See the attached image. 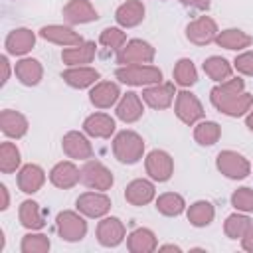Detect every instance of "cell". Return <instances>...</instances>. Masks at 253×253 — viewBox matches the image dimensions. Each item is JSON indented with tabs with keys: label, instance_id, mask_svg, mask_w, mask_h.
I'll use <instances>...</instances> for the list:
<instances>
[{
	"label": "cell",
	"instance_id": "6da1fadb",
	"mask_svg": "<svg viewBox=\"0 0 253 253\" xmlns=\"http://www.w3.org/2000/svg\"><path fill=\"white\" fill-rule=\"evenodd\" d=\"M113 154L121 164H136L144 156V140L134 130H121L113 138Z\"/></svg>",
	"mask_w": 253,
	"mask_h": 253
},
{
	"label": "cell",
	"instance_id": "7a4b0ae2",
	"mask_svg": "<svg viewBox=\"0 0 253 253\" xmlns=\"http://www.w3.org/2000/svg\"><path fill=\"white\" fill-rule=\"evenodd\" d=\"M115 77L132 87H148L162 81V71L150 63H138V65H121L115 71Z\"/></svg>",
	"mask_w": 253,
	"mask_h": 253
},
{
	"label": "cell",
	"instance_id": "3957f363",
	"mask_svg": "<svg viewBox=\"0 0 253 253\" xmlns=\"http://www.w3.org/2000/svg\"><path fill=\"white\" fill-rule=\"evenodd\" d=\"M55 223H57L59 237L63 241H67V243H77V241H81L87 235V221H85L81 211L79 213L71 211V210L59 211Z\"/></svg>",
	"mask_w": 253,
	"mask_h": 253
},
{
	"label": "cell",
	"instance_id": "277c9868",
	"mask_svg": "<svg viewBox=\"0 0 253 253\" xmlns=\"http://www.w3.org/2000/svg\"><path fill=\"white\" fill-rule=\"evenodd\" d=\"M81 184L87 186L89 190L107 192L115 184V178H113V172L103 162L89 158V160H85V164L81 168Z\"/></svg>",
	"mask_w": 253,
	"mask_h": 253
},
{
	"label": "cell",
	"instance_id": "5b68a950",
	"mask_svg": "<svg viewBox=\"0 0 253 253\" xmlns=\"http://www.w3.org/2000/svg\"><path fill=\"white\" fill-rule=\"evenodd\" d=\"M156 57V49L144 40H128L121 51H117V63L121 65H138L152 63Z\"/></svg>",
	"mask_w": 253,
	"mask_h": 253
},
{
	"label": "cell",
	"instance_id": "8992f818",
	"mask_svg": "<svg viewBox=\"0 0 253 253\" xmlns=\"http://www.w3.org/2000/svg\"><path fill=\"white\" fill-rule=\"evenodd\" d=\"M215 166L229 180H243L251 172L249 160L235 150H221L215 158Z\"/></svg>",
	"mask_w": 253,
	"mask_h": 253
},
{
	"label": "cell",
	"instance_id": "52a82bcc",
	"mask_svg": "<svg viewBox=\"0 0 253 253\" xmlns=\"http://www.w3.org/2000/svg\"><path fill=\"white\" fill-rule=\"evenodd\" d=\"M174 111H176V117L188 126H194L204 119V105L192 91H186V89L176 93Z\"/></svg>",
	"mask_w": 253,
	"mask_h": 253
},
{
	"label": "cell",
	"instance_id": "ba28073f",
	"mask_svg": "<svg viewBox=\"0 0 253 253\" xmlns=\"http://www.w3.org/2000/svg\"><path fill=\"white\" fill-rule=\"evenodd\" d=\"M146 174L154 182H168L174 174V160L166 150H150L144 158Z\"/></svg>",
	"mask_w": 253,
	"mask_h": 253
},
{
	"label": "cell",
	"instance_id": "9c48e42d",
	"mask_svg": "<svg viewBox=\"0 0 253 253\" xmlns=\"http://www.w3.org/2000/svg\"><path fill=\"white\" fill-rule=\"evenodd\" d=\"M77 211H81L85 217H105L111 211V198L105 192H85L75 202Z\"/></svg>",
	"mask_w": 253,
	"mask_h": 253
},
{
	"label": "cell",
	"instance_id": "30bf717a",
	"mask_svg": "<svg viewBox=\"0 0 253 253\" xmlns=\"http://www.w3.org/2000/svg\"><path fill=\"white\" fill-rule=\"evenodd\" d=\"M219 30L215 20H211L210 16H200L196 20H192L186 26V38L194 43V45H208L211 42H215Z\"/></svg>",
	"mask_w": 253,
	"mask_h": 253
},
{
	"label": "cell",
	"instance_id": "8fae6325",
	"mask_svg": "<svg viewBox=\"0 0 253 253\" xmlns=\"http://www.w3.org/2000/svg\"><path fill=\"white\" fill-rule=\"evenodd\" d=\"M176 99V87L174 83H154L142 89V101L156 111L168 109Z\"/></svg>",
	"mask_w": 253,
	"mask_h": 253
},
{
	"label": "cell",
	"instance_id": "7c38bea8",
	"mask_svg": "<svg viewBox=\"0 0 253 253\" xmlns=\"http://www.w3.org/2000/svg\"><path fill=\"white\" fill-rule=\"evenodd\" d=\"M61 148L71 160H89L93 156V146L89 138L79 130H69L61 138Z\"/></svg>",
	"mask_w": 253,
	"mask_h": 253
},
{
	"label": "cell",
	"instance_id": "4fadbf2b",
	"mask_svg": "<svg viewBox=\"0 0 253 253\" xmlns=\"http://www.w3.org/2000/svg\"><path fill=\"white\" fill-rule=\"evenodd\" d=\"M126 229L119 217H103L97 225V241L103 247H117L125 241Z\"/></svg>",
	"mask_w": 253,
	"mask_h": 253
},
{
	"label": "cell",
	"instance_id": "5bb4252c",
	"mask_svg": "<svg viewBox=\"0 0 253 253\" xmlns=\"http://www.w3.org/2000/svg\"><path fill=\"white\" fill-rule=\"evenodd\" d=\"M40 36L45 42H51V43H57V45H63V47H73V45L83 43V38H81L79 32H75L69 26H61V24L43 26L40 30Z\"/></svg>",
	"mask_w": 253,
	"mask_h": 253
},
{
	"label": "cell",
	"instance_id": "9a60e30c",
	"mask_svg": "<svg viewBox=\"0 0 253 253\" xmlns=\"http://www.w3.org/2000/svg\"><path fill=\"white\" fill-rule=\"evenodd\" d=\"M121 99V89L115 81H97L89 91V101L97 109H109Z\"/></svg>",
	"mask_w": 253,
	"mask_h": 253
},
{
	"label": "cell",
	"instance_id": "2e32d148",
	"mask_svg": "<svg viewBox=\"0 0 253 253\" xmlns=\"http://www.w3.org/2000/svg\"><path fill=\"white\" fill-rule=\"evenodd\" d=\"M49 182L59 190H69L81 182V170L71 160H61L49 170Z\"/></svg>",
	"mask_w": 253,
	"mask_h": 253
},
{
	"label": "cell",
	"instance_id": "e0dca14e",
	"mask_svg": "<svg viewBox=\"0 0 253 253\" xmlns=\"http://www.w3.org/2000/svg\"><path fill=\"white\" fill-rule=\"evenodd\" d=\"M211 105L227 115V117H243L251 111L253 107V95L251 93H239V95H231V97H225V99H217V101H211Z\"/></svg>",
	"mask_w": 253,
	"mask_h": 253
},
{
	"label": "cell",
	"instance_id": "ac0fdd59",
	"mask_svg": "<svg viewBox=\"0 0 253 253\" xmlns=\"http://www.w3.org/2000/svg\"><path fill=\"white\" fill-rule=\"evenodd\" d=\"M154 196H156L154 184L150 180H144V178H136V180L128 182L125 188V200L136 208L150 204L154 200Z\"/></svg>",
	"mask_w": 253,
	"mask_h": 253
},
{
	"label": "cell",
	"instance_id": "d6986e66",
	"mask_svg": "<svg viewBox=\"0 0 253 253\" xmlns=\"http://www.w3.org/2000/svg\"><path fill=\"white\" fill-rule=\"evenodd\" d=\"M99 77H101L99 71L95 67H89V65H75V67H69V69L61 71V79L73 89L93 87L99 81Z\"/></svg>",
	"mask_w": 253,
	"mask_h": 253
},
{
	"label": "cell",
	"instance_id": "ffe728a7",
	"mask_svg": "<svg viewBox=\"0 0 253 253\" xmlns=\"http://www.w3.org/2000/svg\"><path fill=\"white\" fill-rule=\"evenodd\" d=\"M34 45H36V34L28 28H16L4 40V47L10 55H26Z\"/></svg>",
	"mask_w": 253,
	"mask_h": 253
},
{
	"label": "cell",
	"instance_id": "44dd1931",
	"mask_svg": "<svg viewBox=\"0 0 253 253\" xmlns=\"http://www.w3.org/2000/svg\"><path fill=\"white\" fill-rule=\"evenodd\" d=\"M115 113H117V119H121L123 123H136L144 113L140 95L134 93V91H128V93L121 95Z\"/></svg>",
	"mask_w": 253,
	"mask_h": 253
},
{
	"label": "cell",
	"instance_id": "7402d4cb",
	"mask_svg": "<svg viewBox=\"0 0 253 253\" xmlns=\"http://www.w3.org/2000/svg\"><path fill=\"white\" fill-rule=\"evenodd\" d=\"M115 128H117L115 119L107 113H93L83 121L85 134H89L93 138H111Z\"/></svg>",
	"mask_w": 253,
	"mask_h": 253
},
{
	"label": "cell",
	"instance_id": "603a6c76",
	"mask_svg": "<svg viewBox=\"0 0 253 253\" xmlns=\"http://www.w3.org/2000/svg\"><path fill=\"white\" fill-rule=\"evenodd\" d=\"M63 18L69 24H89L95 22L99 14L89 0H69L63 6Z\"/></svg>",
	"mask_w": 253,
	"mask_h": 253
},
{
	"label": "cell",
	"instance_id": "cb8c5ba5",
	"mask_svg": "<svg viewBox=\"0 0 253 253\" xmlns=\"http://www.w3.org/2000/svg\"><path fill=\"white\" fill-rule=\"evenodd\" d=\"M45 184V172L38 164H24L18 172V188L24 194H36Z\"/></svg>",
	"mask_w": 253,
	"mask_h": 253
},
{
	"label": "cell",
	"instance_id": "d4e9b609",
	"mask_svg": "<svg viewBox=\"0 0 253 253\" xmlns=\"http://www.w3.org/2000/svg\"><path fill=\"white\" fill-rule=\"evenodd\" d=\"M126 249L130 253H152L158 249V241L152 229L136 227L126 235Z\"/></svg>",
	"mask_w": 253,
	"mask_h": 253
},
{
	"label": "cell",
	"instance_id": "484cf974",
	"mask_svg": "<svg viewBox=\"0 0 253 253\" xmlns=\"http://www.w3.org/2000/svg\"><path fill=\"white\" fill-rule=\"evenodd\" d=\"M14 73L18 77V81L26 87H34L42 81L43 77V67L38 59L34 57H22L20 61H16L14 65Z\"/></svg>",
	"mask_w": 253,
	"mask_h": 253
},
{
	"label": "cell",
	"instance_id": "4316f807",
	"mask_svg": "<svg viewBox=\"0 0 253 253\" xmlns=\"http://www.w3.org/2000/svg\"><path fill=\"white\" fill-rule=\"evenodd\" d=\"M144 12L146 10L140 0H126L117 8L115 20L121 28H134L144 20Z\"/></svg>",
	"mask_w": 253,
	"mask_h": 253
},
{
	"label": "cell",
	"instance_id": "83f0119b",
	"mask_svg": "<svg viewBox=\"0 0 253 253\" xmlns=\"http://www.w3.org/2000/svg\"><path fill=\"white\" fill-rule=\"evenodd\" d=\"M0 128L10 138H22L28 132V119L14 109H4L0 113Z\"/></svg>",
	"mask_w": 253,
	"mask_h": 253
},
{
	"label": "cell",
	"instance_id": "f1b7e54d",
	"mask_svg": "<svg viewBox=\"0 0 253 253\" xmlns=\"http://www.w3.org/2000/svg\"><path fill=\"white\" fill-rule=\"evenodd\" d=\"M18 219L20 223L30 229V231H38L45 225V215H43V210L40 208L38 202L34 200H24L20 204V210H18Z\"/></svg>",
	"mask_w": 253,
	"mask_h": 253
},
{
	"label": "cell",
	"instance_id": "f546056e",
	"mask_svg": "<svg viewBox=\"0 0 253 253\" xmlns=\"http://www.w3.org/2000/svg\"><path fill=\"white\" fill-rule=\"evenodd\" d=\"M95 55H97V47H95L93 42H83L79 45H73V47H67V49L61 51V59L69 67L87 65L95 59Z\"/></svg>",
	"mask_w": 253,
	"mask_h": 253
},
{
	"label": "cell",
	"instance_id": "4dcf8cb0",
	"mask_svg": "<svg viewBox=\"0 0 253 253\" xmlns=\"http://www.w3.org/2000/svg\"><path fill=\"white\" fill-rule=\"evenodd\" d=\"M215 43L219 47H225V49H231V51H239V49H245V47L251 45V36L245 34L239 28H227V30H221L217 34Z\"/></svg>",
	"mask_w": 253,
	"mask_h": 253
},
{
	"label": "cell",
	"instance_id": "1f68e13d",
	"mask_svg": "<svg viewBox=\"0 0 253 253\" xmlns=\"http://www.w3.org/2000/svg\"><path fill=\"white\" fill-rule=\"evenodd\" d=\"M186 215H188V221H190L194 227H208V225L213 221V217H215V210H213L211 202H208V200H198V202H194V204L188 208Z\"/></svg>",
	"mask_w": 253,
	"mask_h": 253
},
{
	"label": "cell",
	"instance_id": "d6a6232c",
	"mask_svg": "<svg viewBox=\"0 0 253 253\" xmlns=\"http://www.w3.org/2000/svg\"><path fill=\"white\" fill-rule=\"evenodd\" d=\"M204 73H206L210 79H213L215 83H221V81H225V79L231 77L233 67H231V63H229L225 57L211 55V57H208V59L204 61Z\"/></svg>",
	"mask_w": 253,
	"mask_h": 253
},
{
	"label": "cell",
	"instance_id": "836d02e7",
	"mask_svg": "<svg viewBox=\"0 0 253 253\" xmlns=\"http://www.w3.org/2000/svg\"><path fill=\"white\" fill-rule=\"evenodd\" d=\"M221 136V126L215 121H200L194 126V138L202 146H213Z\"/></svg>",
	"mask_w": 253,
	"mask_h": 253
},
{
	"label": "cell",
	"instance_id": "e575fe53",
	"mask_svg": "<svg viewBox=\"0 0 253 253\" xmlns=\"http://www.w3.org/2000/svg\"><path fill=\"white\" fill-rule=\"evenodd\" d=\"M253 225V221H251V217L249 215H245L243 211L239 213H231V215H227L225 217V223H223V233L229 237V239H241L247 231H249V227Z\"/></svg>",
	"mask_w": 253,
	"mask_h": 253
},
{
	"label": "cell",
	"instance_id": "d590c367",
	"mask_svg": "<svg viewBox=\"0 0 253 253\" xmlns=\"http://www.w3.org/2000/svg\"><path fill=\"white\" fill-rule=\"evenodd\" d=\"M156 210L162 213V215H168V217H174V215H180L184 210H186V202L180 194L176 192H166L162 196L156 198Z\"/></svg>",
	"mask_w": 253,
	"mask_h": 253
},
{
	"label": "cell",
	"instance_id": "8d00e7d4",
	"mask_svg": "<svg viewBox=\"0 0 253 253\" xmlns=\"http://www.w3.org/2000/svg\"><path fill=\"white\" fill-rule=\"evenodd\" d=\"M196 81H198V69H196L194 61L188 57L178 59L174 65V83L186 89V87H192Z\"/></svg>",
	"mask_w": 253,
	"mask_h": 253
},
{
	"label": "cell",
	"instance_id": "74e56055",
	"mask_svg": "<svg viewBox=\"0 0 253 253\" xmlns=\"http://www.w3.org/2000/svg\"><path fill=\"white\" fill-rule=\"evenodd\" d=\"M22 154L14 142H2L0 144V170L2 174H12L20 168Z\"/></svg>",
	"mask_w": 253,
	"mask_h": 253
},
{
	"label": "cell",
	"instance_id": "f35d334b",
	"mask_svg": "<svg viewBox=\"0 0 253 253\" xmlns=\"http://www.w3.org/2000/svg\"><path fill=\"white\" fill-rule=\"evenodd\" d=\"M49 247H51L49 237L43 235V233H40V229L26 233V235L22 237V243H20L22 253H47Z\"/></svg>",
	"mask_w": 253,
	"mask_h": 253
},
{
	"label": "cell",
	"instance_id": "ab89813d",
	"mask_svg": "<svg viewBox=\"0 0 253 253\" xmlns=\"http://www.w3.org/2000/svg\"><path fill=\"white\" fill-rule=\"evenodd\" d=\"M99 43L105 45L107 49H113V51H121V47L126 43V34L123 32V28H105L99 36Z\"/></svg>",
	"mask_w": 253,
	"mask_h": 253
},
{
	"label": "cell",
	"instance_id": "60d3db41",
	"mask_svg": "<svg viewBox=\"0 0 253 253\" xmlns=\"http://www.w3.org/2000/svg\"><path fill=\"white\" fill-rule=\"evenodd\" d=\"M231 206H233L237 211L251 213V211H253V190L247 188V186L237 188V190L231 194Z\"/></svg>",
	"mask_w": 253,
	"mask_h": 253
},
{
	"label": "cell",
	"instance_id": "b9f144b4",
	"mask_svg": "<svg viewBox=\"0 0 253 253\" xmlns=\"http://www.w3.org/2000/svg\"><path fill=\"white\" fill-rule=\"evenodd\" d=\"M233 67H235L239 73L253 77V51H243V53H239V55L235 57V61H233Z\"/></svg>",
	"mask_w": 253,
	"mask_h": 253
},
{
	"label": "cell",
	"instance_id": "7bdbcfd3",
	"mask_svg": "<svg viewBox=\"0 0 253 253\" xmlns=\"http://www.w3.org/2000/svg\"><path fill=\"white\" fill-rule=\"evenodd\" d=\"M178 2L188 8H194V10H210V6H211V0H178Z\"/></svg>",
	"mask_w": 253,
	"mask_h": 253
},
{
	"label": "cell",
	"instance_id": "ee69618b",
	"mask_svg": "<svg viewBox=\"0 0 253 253\" xmlns=\"http://www.w3.org/2000/svg\"><path fill=\"white\" fill-rule=\"evenodd\" d=\"M0 67H2V79H0V85L4 87L10 79V61H8V55H2L0 57Z\"/></svg>",
	"mask_w": 253,
	"mask_h": 253
},
{
	"label": "cell",
	"instance_id": "f6af8a7d",
	"mask_svg": "<svg viewBox=\"0 0 253 253\" xmlns=\"http://www.w3.org/2000/svg\"><path fill=\"white\" fill-rule=\"evenodd\" d=\"M241 247H243L245 251L253 253V225H251V227H249V231L241 237Z\"/></svg>",
	"mask_w": 253,
	"mask_h": 253
},
{
	"label": "cell",
	"instance_id": "bcb514c9",
	"mask_svg": "<svg viewBox=\"0 0 253 253\" xmlns=\"http://www.w3.org/2000/svg\"><path fill=\"white\" fill-rule=\"evenodd\" d=\"M0 196H2V202H0V210L6 211L8 206H10V194H8V188L6 184H0Z\"/></svg>",
	"mask_w": 253,
	"mask_h": 253
},
{
	"label": "cell",
	"instance_id": "7dc6e473",
	"mask_svg": "<svg viewBox=\"0 0 253 253\" xmlns=\"http://www.w3.org/2000/svg\"><path fill=\"white\" fill-rule=\"evenodd\" d=\"M245 125H247V128L253 132V107H251V111L245 115Z\"/></svg>",
	"mask_w": 253,
	"mask_h": 253
},
{
	"label": "cell",
	"instance_id": "c3c4849f",
	"mask_svg": "<svg viewBox=\"0 0 253 253\" xmlns=\"http://www.w3.org/2000/svg\"><path fill=\"white\" fill-rule=\"evenodd\" d=\"M158 249H160V251H178V253L182 251V249H180L178 245H172V243H168V245H160Z\"/></svg>",
	"mask_w": 253,
	"mask_h": 253
}]
</instances>
